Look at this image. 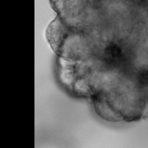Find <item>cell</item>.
<instances>
[{
    "instance_id": "obj_1",
    "label": "cell",
    "mask_w": 148,
    "mask_h": 148,
    "mask_svg": "<svg viewBox=\"0 0 148 148\" xmlns=\"http://www.w3.org/2000/svg\"><path fill=\"white\" fill-rule=\"evenodd\" d=\"M141 82L144 85H148V73H145L142 74L141 77Z\"/></svg>"
}]
</instances>
